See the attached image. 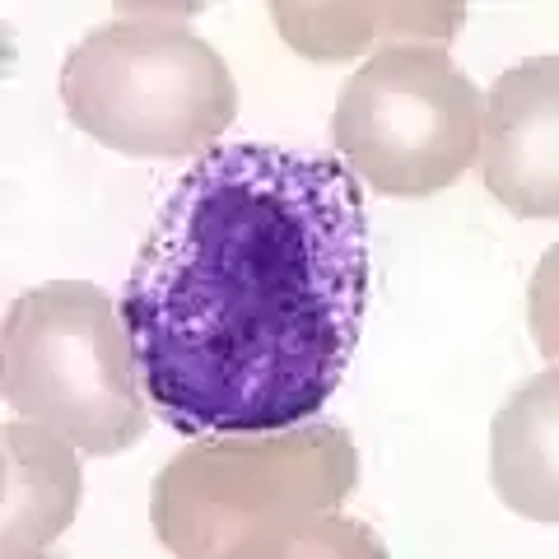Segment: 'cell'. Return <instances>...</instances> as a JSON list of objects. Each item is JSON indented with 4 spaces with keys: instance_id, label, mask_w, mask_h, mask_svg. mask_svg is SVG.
I'll return each instance as SVG.
<instances>
[{
    "instance_id": "6da1fadb",
    "label": "cell",
    "mask_w": 559,
    "mask_h": 559,
    "mask_svg": "<svg viewBox=\"0 0 559 559\" xmlns=\"http://www.w3.org/2000/svg\"><path fill=\"white\" fill-rule=\"evenodd\" d=\"M364 308L359 178L331 154L275 145L205 150L117 299L140 392L187 439L318 415L355 359Z\"/></svg>"
},
{
    "instance_id": "7a4b0ae2",
    "label": "cell",
    "mask_w": 559,
    "mask_h": 559,
    "mask_svg": "<svg viewBox=\"0 0 559 559\" xmlns=\"http://www.w3.org/2000/svg\"><path fill=\"white\" fill-rule=\"evenodd\" d=\"M355 466L336 425L210 433L154 480V527L178 555L280 550L308 518L336 509Z\"/></svg>"
},
{
    "instance_id": "3957f363",
    "label": "cell",
    "mask_w": 559,
    "mask_h": 559,
    "mask_svg": "<svg viewBox=\"0 0 559 559\" xmlns=\"http://www.w3.org/2000/svg\"><path fill=\"white\" fill-rule=\"evenodd\" d=\"M61 103L80 131L121 154H197L234 121L219 51L168 20H117L61 66Z\"/></svg>"
},
{
    "instance_id": "277c9868",
    "label": "cell",
    "mask_w": 559,
    "mask_h": 559,
    "mask_svg": "<svg viewBox=\"0 0 559 559\" xmlns=\"http://www.w3.org/2000/svg\"><path fill=\"white\" fill-rule=\"evenodd\" d=\"M131 341L103 289L57 280L5 318V406L66 433L94 457L145 439L150 415L131 382Z\"/></svg>"
},
{
    "instance_id": "5b68a950",
    "label": "cell",
    "mask_w": 559,
    "mask_h": 559,
    "mask_svg": "<svg viewBox=\"0 0 559 559\" xmlns=\"http://www.w3.org/2000/svg\"><path fill=\"white\" fill-rule=\"evenodd\" d=\"M331 145L382 197H429L476 164L480 90L448 61V51L392 43L345 80Z\"/></svg>"
},
{
    "instance_id": "8992f818",
    "label": "cell",
    "mask_w": 559,
    "mask_h": 559,
    "mask_svg": "<svg viewBox=\"0 0 559 559\" xmlns=\"http://www.w3.org/2000/svg\"><path fill=\"white\" fill-rule=\"evenodd\" d=\"M559 61L532 57L527 66L495 80V90L480 103V168L485 187L522 219H555L559 191H555V145H559V90H555Z\"/></svg>"
},
{
    "instance_id": "52a82bcc",
    "label": "cell",
    "mask_w": 559,
    "mask_h": 559,
    "mask_svg": "<svg viewBox=\"0 0 559 559\" xmlns=\"http://www.w3.org/2000/svg\"><path fill=\"white\" fill-rule=\"evenodd\" d=\"M555 392V373L536 378L495 425V485L518 513L555 522V406L536 419L540 396Z\"/></svg>"
}]
</instances>
